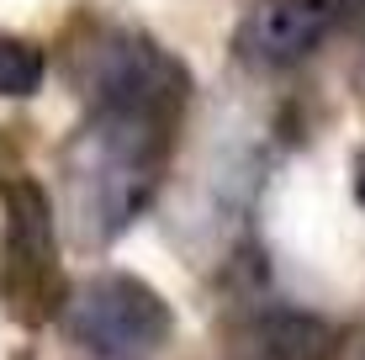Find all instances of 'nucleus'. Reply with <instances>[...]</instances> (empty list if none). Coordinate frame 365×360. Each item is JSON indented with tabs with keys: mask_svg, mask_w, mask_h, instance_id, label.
<instances>
[{
	"mask_svg": "<svg viewBox=\"0 0 365 360\" xmlns=\"http://www.w3.org/2000/svg\"><path fill=\"white\" fill-rule=\"evenodd\" d=\"M360 202H365V154H360Z\"/></svg>",
	"mask_w": 365,
	"mask_h": 360,
	"instance_id": "nucleus-8",
	"label": "nucleus"
},
{
	"mask_svg": "<svg viewBox=\"0 0 365 360\" xmlns=\"http://www.w3.org/2000/svg\"><path fill=\"white\" fill-rule=\"evenodd\" d=\"M355 11L360 0H259L244 21V53L259 64H297Z\"/></svg>",
	"mask_w": 365,
	"mask_h": 360,
	"instance_id": "nucleus-5",
	"label": "nucleus"
},
{
	"mask_svg": "<svg viewBox=\"0 0 365 360\" xmlns=\"http://www.w3.org/2000/svg\"><path fill=\"white\" fill-rule=\"evenodd\" d=\"M255 339H259V360H323V350H329V324L312 318V313L275 307V313L259 318Z\"/></svg>",
	"mask_w": 365,
	"mask_h": 360,
	"instance_id": "nucleus-6",
	"label": "nucleus"
},
{
	"mask_svg": "<svg viewBox=\"0 0 365 360\" xmlns=\"http://www.w3.org/2000/svg\"><path fill=\"white\" fill-rule=\"evenodd\" d=\"M64 329L101 360H143L170 339V302L133 270H106L64 297Z\"/></svg>",
	"mask_w": 365,
	"mask_h": 360,
	"instance_id": "nucleus-4",
	"label": "nucleus"
},
{
	"mask_svg": "<svg viewBox=\"0 0 365 360\" xmlns=\"http://www.w3.org/2000/svg\"><path fill=\"white\" fill-rule=\"evenodd\" d=\"M43 85V48L27 37H6L0 32V96H32Z\"/></svg>",
	"mask_w": 365,
	"mask_h": 360,
	"instance_id": "nucleus-7",
	"label": "nucleus"
},
{
	"mask_svg": "<svg viewBox=\"0 0 365 360\" xmlns=\"http://www.w3.org/2000/svg\"><path fill=\"white\" fill-rule=\"evenodd\" d=\"M6 228H0V302L16 324H43L64 307V265H58V228L43 185L11 175L0 185Z\"/></svg>",
	"mask_w": 365,
	"mask_h": 360,
	"instance_id": "nucleus-3",
	"label": "nucleus"
},
{
	"mask_svg": "<svg viewBox=\"0 0 365 360\" xmlns=\"http://www.w3.org/2000/svg\"><path fill=\"white\" fill-rule=\"evenodd\" d=\"M69 80L91 101V117H159L175 122L185 101V69L154 37L106 27L69 53Z\"/></svg>",
	"mask_w": 365,
	"mask_h": 360,
	"instance_id": "nucleus-2",
	"label": "nucleus"
},
{
	"mask_svg": "<svg viewBox=\"0 0 365 360\" xmlns=\"http://www.w3.org/2000/svg\"><path fill=\"white\" fill-rule=\"evenodd\" d=\"M175 122L159 117H91L64 148L69 222L85 244H111L148 212L165 175Z\"/></svg>",
	"mask_w": 365,
	"mask_h": 360,
	"instance_id": "nucleus-1",
	"label": "nucleus"
}]
</instances>
